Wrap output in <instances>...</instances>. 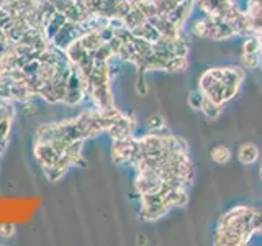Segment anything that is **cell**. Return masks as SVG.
Returning a JSON list of instances; mask_svg holds the SVG:
<instances>
[{
	"mask_svg": "<svg viewBox=\"0 0 262 246\" xmlns=\"http://www.w3.org/2000/svg\"><path fill=\"white\" fill-rule=\"evenodd\" d=\"M254 233L251 230L243 228H233V227H216L213 243L215 244H225V246H243L251 241Z\"/></svg>",
	"mask_w": 262,
	"mask_h": 246,
	"instance_id": "1",
	"label": "cell"
},
{
	"mask_svg": "<svg viewBox=\"0 0 262 246\" xmlns=\"http://www.w3.org/2000/svg\"><path fill=\"white\" fill-rule=\"evenodd\" d=\"M259 158H260V151L257 145H254V143L246 141L239 146V150H237V159H239V162L244 164V166L256 164Z\"/></svg>",
	"mask_w": 262,
	"mask_h": 246,
	"instance_id": "2",
	"label": "cell"
},
{
	"mask_svg": "<svg viewBox=\"0 0 262 246\" xmlns=\"http://www.w3.org/2000/svg\"><path fill=\"white\" fill-rule=\"evenodd\" d=\"M236 36L234 30L229 27L228 22H220V23H210V28L207 33V38L215 39V41H221V39H229Z\"/></svg>",
	"mask_w": 262,
	"mask_h": 246,
	"instance_id": "3",
	"label": "cell"
},
{
	"mask_svg": "<svg viewBox=\"0 0 262 246\" xmlns=\"http://www.w3.org/2000/svg\"><path fill=\"white\" fill-rule=\"evenodd\" d=\"M131 35L136 36V38H143L146 41H149V43H154V41L161 36V33L158 31V28H156L152 23H149L146 20L143 23H139L138 27L131 28Z\"/></svg>",
	"mask_w": 262,
	"mask_h": 246,
	"instance_id": "4",
	"label": "cell"
},
{
	"mask_svg": "<svg viewBox=\"0 0 262 246\" xmlns=\"http://www.w3.org/2000/svg\"><path fill=\"white\" fill-rule=\"evenodd\" d=\"M164 200L170 205V209L184 207L188 202V194L185 191V187H170L169 191L164 194Z\"/></svg>",
	"mask_w": 262,
	"mask_h": 246,
	"instance_id": "5",
	"label": "cell"
},
{
	"mask_svg": "<svg viewBox=\"0 0 262 246\" xmlns=\"http://www.w3.org/2000/svg\"><path fill=\"white\" fill-rule=\"evenodd\" d=\"M169 210H170V205L164 200L161 203L149 205V207H141V217L146 221H156V220L162 218Z\"/></svg>",
	"mask_w": 262,
	"mask_h": 246,
	"instance_id": "6",
	"label": "cell"
},
{
	"mask_svg": "<svg viewBox=\"0 0 262 246\" xmlns=\"http://www.w3.org/2000/svg\"><path fill=\"white\" fill-rule=\"evenodd\" d=\"M79 39H80V43L84 45V48L87 49L89 53L97 51V49L105 43L102 35H100V31H89V33H84V35H82Z\"/></svg>",
	"mask_w": 262,
	"mask_h": 246,
	"instance_id": "7",
	"label": "cell"
},
{
	"mask_svg": "<svg viewBox=\"0 0 262 246\" xmlns=\"http://www.w3.org/2000/svg\"><path fill=\"white\" fill-rule=\"evenodd\" d=\"M210 158L213 162H216V164H228L233 158V153L226 145H216V146L211 148Z\"/></svg>",
	"mask_w": 262,
	"mask_h": 246,
	"instance_id": "8",
	"label": "cell"
},
{
	"mask_svg": "<svg viewBox=\"0 0 262 246\" xmlns=\"http://www.w3.org/2000/svg\"><path fill=\"white\" fill-rule=\"evenodd\" d=\"M188 69V59L187 56H177V54H172L167 64H166V71L167 72H184Z\"/></svg>",
	"mask_w": 262,
	"mask_h": 246,
	"instance_id": "9",
	"label": "cell"
},
{
	"mask_svg": "<svg viewBox=\"0 0 262 246\" xmlns=\"http://www.w3.org/2000/svg\"><path fill=\"white\" fill-rule=\"evenodd\" d=\"M223 105H225V104H218V102H213V100H210V98H207L200 112H203V115H205L207 118H210V120H216V118L220 117V115L223 113Z\"/></svg>",
	"mask_w": 262,
	"mask_h": 246,
	"instance_id": "10",
	"label": "cell"
},
{
	"mask_svg": "<svg viewBox=\"0 0 262 246\" xmlns=\"http://www.w3.org/2000/svg\"><path fill=\"white\" fill-rule=\"evenodd\" d=\"M135 4V2H133ZM147 18L144 16V13L139 10V8L136 7V5H133V8L129 10V13L123 18V22H125V25H126V28H135V27H138L139 23H143V22H146Z\"/></svg>",
	"mask_w": 262,
	"mask_h": 246,
	"instance_id": "11",
	"label": "cell"
},
{
	"mask_svg": "<svg viewBox=\"0 0 262 246\" xmlns=\"http://www.w3.org/2000/svg\"><path fill=\"white\" fill-rule=\"evenodd\" d=\"M90 54L94 56V61H97V63H110L115 57V53H113V49L108 43H103L100 48L97 49V51L90 53Z\"/></svg>",
	"mask_w": 262,
	"mask_h": 246,
	"instance_id": "12",
	"label": "cell"
},
{
	"mask_svg": "<svg viewBox=\"0 0 262 246\" xmlns=\"http://www.w3.org/2000/svg\"><path fill=\"white\" fill-rule=\"evenodd\" d=\"M241 66L244 69H257V68H260V66H262L260 53H243Z\"/></svg>",
	"mask_w": 262,
	"mask_h": 246,
	"instance_id": "13",
	"label": "cell"
},
{
	"mask_svg": "<svg viewBox=\"0 0 262 246\" xmlns=\"http://www.w3.org/2000/svg\"><path fill=\"white\" fill-rule=\"evenodd\" d=\"M208 28H210V20H208L207 15L202 16V18H196L192 23V33L199 38H207Z\"/></svg>",
	"mask_w": 262,
	"mask_h": 246,
	"instance_id": "14",
	"label": "cell"
},
{
	"mask_svg": "<svg viewBox=\"0 0 262 246\" xmlns=\"http://www.w3.org/2000/svg\"><path fill=\"white\" fill-rule=\"evenodd\" d=\"M205 100H207V95H205L200 89H196V90H192V92L188 94L187 104H188V107H190V109H193V110H202V107H203Z\"/></svg>",
	"mask_w": 262,
	"mask_h": 246,
	"instance_id": "15",
	"label": "cell"
},
{
	"mask_svg": "<svg viewBox=\"0 0 262 246\" xmlns=\"http://www.w3.org/2000/svg\"><path fill=\"white\" fill-rule=\"evenodd\" d=\"M243 53H260V41L257 35H248L243 45Z\"/></svg>",
	"mask_w": 262,
	"mask_h": 246,
	"instance_id": "16",
	"label": "cell"
},
{
	"mask_svg": "<svg viewBox=\"0 0 262 246\" xmlns=\"http://www.w3.org/2000/svg\"><path fill=\"white\" fill-rule=\"evenodd\" d=\"M146 127L149 131H161L166 128V120H164L161 115H151L146 121Z\"/></svg>",
	"mask_w": 262,
	"mask_h": 246,
	"instance_id": "17",
	"label": "cell"
},
{
	"mask_svg": "<svg viewBox=\"0 0 262 246\" xmlns=\"http://www.w3.org/2000/svg\"><path fill=\"white\" fill-rule=\"evenodd\" d=\"M136 87H138V92L139 94H146L147 92V87H146V84H144V79H143V72H139V77H138V84H136Z\"/></svg>",
	"mask_w": 262,
	"mask_h": 246,
	"instance_id": "18",
	"label": "cell"
},
{
	"mask_svg": "<svg viewBox=\"0 0 262 246\" xmlns=\"http://www.w3.org/2000/svg\"><path fill=\"white\" fill-rule=\"evenodd\" d=\"M259 172H260V179H262V162H260V168H259Z\"/></svg>",
	"mask_w": 262,
	"mask_h": 246,
	"instance_id": "19",
	"label": "cell"
}]
</instances>
